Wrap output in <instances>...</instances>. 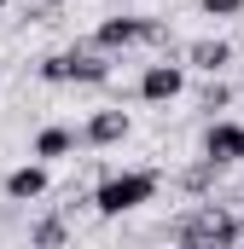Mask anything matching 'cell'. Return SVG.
<instances>
[{"instance_id": "6da1fadb", "label": "cell", "mask_w": 244, "mask_h": 249, "mask_svg": "<svg viewBox=\"0 0 244 249\" xmlns=\"http://www.w3.org/2000/svg\"><path fill=\"white\" fill-rule=\"evenodd\" d=\"M157 186L163 174L157 168H117L93 186V214L99 220H122V214H140L145 203H157Z\"/></svg>"}, {"instance_id": "7a4b0ae2", "label": "cell", "mask_w": 244, "mask_h": 249, "mask_svg": "<svg viewBox=\"0 0 244 249\" xmlns=\"http://www.w3.org/2000/svg\"><path fill=\"white\" fill-rule=\"evenodd\" d=\"M87 47H99V53H134V47H169V18H151V12H111V18H99L93 23V41Z\"/></svg>"}, {"instance_id": "3957f363", "label": "cell", "mask_w": 244, "mask_h": 249, "mask_svg": "<svg viewBox=\"0 0 244 249\" xmlns=\"http://www.w3.org/2000/svg\"><path fill=\"white\" fill-rule=\"evenodd\" d=\"M35 75L47 87H105L117 75V58L99 53V47H64V53H47Z\"/></svg>"}, {"instance_id": "277c9868", "label": "cell", "mask_w": 244, "mask_h": 249, "mask_svg": "<svg viewBox=\"0 0 244 249\" xmlns=\"http://www.w3.org/2000/svg\"><path fill=\"white\" fill-rule=\"evenodd\" d=\"M198 157H203L209 168H233V162H244V122H233V116L203 122V133H198Z\"/></svg>"}, {"instance_id": "5b68a950", "label": "cell", "mask_w": 244, "mask_h": 249, "mask_svg": "<svg viewBox=\"0 0 244 249\" xmlns=\"http://www.w3.org/2000/svg\"><path fill=\"white\" fill-rule=\"evenodd\" d=\"M134 93H140V105H175V99L186 93V64L181 58H151L145 70H140Z\"/></svg>"}, {"instance_id": "8992f818", "label": "cell", "mask_w": 244, "mask_h": 249, "mask_svg": "<svg viewBox=\"0 0 244 249\" xmlns=\"http://www.w3.org/2000/svg\"><path fill=\"white\" fill-rule=\"evenodd\" d=\"M76 151H81V127H64V122H47L29 139V162H47V168L53 162H70Z\"/></svg>"}, {"instance_id": "52a82bcc", "label": "cell", "mask_w": 244, "mask_h": 249, "mask_svg": "<svg viewBox=\"0 0 244 249\" xmlns=\"http://www.w3.org/2000/svg\"><path fill=\"white\" fill-rule=\"evenodd\" d=\"M128 133H134L128 110H122V105H105V110H93V116L81 122V145H93V151H111V145H122Z\"/></svg>"}, {"instance_id": "ba28073f", "label": "cell", "mask_w": 244, "mask_h": 249, "mask_svg": "<svg viewBox=\"0 0 244 249\" xmlns=\"http://www.w3.org/2000/svg\"><path fill=\"white\" fill-rule=\"evenodd\" d=\"M0 191H6V203H41V197L53 191V168H47V162H18V168L0 180Z\"/></svg>"}, {"instance_id": "9c48e42d", "label": "cell", "mask_w": 244, "mask_h": 249, "mask_svg": "<svg viewBox=\"0 0 244 249\" xmlns=\"http://www.w3.org/2000/svg\"><path fill=\"white\" fill-rule=\"evenodd\" d=\"M233 41L227 35H198L192 47H186V70H203V75H221V70H233Z\"/></svg>"}, {"instance_id": "30bf717a", "label": "cell", "mask_w": 244, "mask_h": 249, "mask_svg": "<svg viewBox=\"0 0 244 249\" xmlns=\"http://www.w3.org/2000/svg\"><path fill=\"white\" fill-rule=\"evenodd\" d=\"M64 244H70V220L64 214H47V220L29 226V249H64Z\"/></svg>"}, {"instance_id": "8fae6325", "label": "cell", "mask_w": 244, "mask_h": 249, "mask_svg": "<svg viewBox=\"0 0 244 249\" xmlns=\"http://www.w3.org/2000/svg\"><path fill=\"white\" fill-rule=\"evenodd\" d=\"M198 105H203V110H209V122H215V110H227V105H233V87H227L221 75H209V87L198 93Z\"/></svg>"}, {"instance_id": "7c38bea8", "label": "cell", "mask_w": 244, "mask_h": 249, "mask_svg": "<svg viewBox=\"0 0 244 249\" xmlns=\"http://www.w3.org/2000/svg\"><path fill=\"white\" fill-rule=\"evenodd\" d=\"M203 18H244V0H198Z\"/></svg>"}, {"instance_id": "4fadbf2b", "label": "cell", "mask_w": 244, "mask_h": 249, "mask_svg": "<svg viewBox=\"0 0 244 249\" xmlns=\"http://www.w3.org/2000/svg\"><path fill=\"white\" fill-rule=\"evenodd\" d=\"M169 249H203V244H192V238H175V244H169Z\"/></svg>"}, {"instance_id": "5bb4252c", "label": "cell", "mask_w": 244, "mask_h": 249, "mask_svg": "<svg viewBox=\"0 0 244 249\" xmlns=\"http://www.w3.org/2000/svg\"><path fill=\"white\" fill-rule=\"evenodd\" d=\"M111 6H117V12H122V6H128V0H111Z\"/></svg>"}, {"instance_id": "9a60e30c", "label": "cell", "mask_w": 244, "mask_h": 249, "mask_svg": "<svg viewBox=\"0 0 244 249\" xmlns=\"http://www.w3.org/2000/svg\"><path fill=\"white\" fill-rule=\"evenodd\" d=\"M6 6H12V0H0V12H6Z\"/></svg>"}]
</instances>
